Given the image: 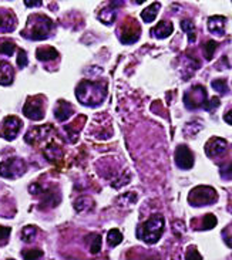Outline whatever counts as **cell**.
<instances>
[{"label": "cell", "mask_w": 232, "mask_h": 260, "mask_svg": "<svg viewBox=\"0 0 232 260\" xmlns=\"http://www.w3.org/2000/svg\"><path fill=\"white\" fill-rule=\"evenodd\" d=\"M24 4H26V6H40L42 1H26Z\"/></svg>", "instance_id": "obj_37"}, {"label": "cell", "mask_w": 232, "mask_h": 260, "mask_svg": "<svg viewBox=\"0 0 232 260\" xmlns=\"http://www.w3.org/2000/svg\"><path fill=\"white\" fill-rule=\"evenodd\" d=\"M219 174H221V177H222V178L232 179V161L231 162L227 163V165H224V166H221Z\"/></svg>", "instance_id": "obj_29"}, {"label": "cell", "mask_w": 232, "mask_h": 260, "mask_svg": "<svg viewBox=\"0 0 232 260\" xmlns=\"http://www.w3.org/2000/svg\"><path fill=\"white\" fill-rule=\"evenodd\" d=\"M216 47H218V43L214 41V40H210V41L205 43L204 51H205V59H207V60H211V59L214 57V53H215Z\"/></svg>", "instance_id": "obj_22"}, {"label": "cell", "mask_w": 232, "mask_h": 260, "mask_svg": "<svg viewBox=\"0 0 232 260\" xmlns=\"http://www.w3.org/2000/svg\"><path fill=\"white\" fill-rule=\"evenodd\" d=\"M21 125L23 124H21L20 118H17V117L10 115V117L4 118L1 125H0V137H3L7 141L15 140L17 134H19V131L21 130Z\"/></svg>", "instance_id": "obj_7"}, {"label": "cell", "mask_w": 232, "mask_h": 260, "mask_svg": "<svg viewBox=\"0 0 232 260\" xmlns=\"http://www.w3.org/2000/svg\"><path fill=\"white\" fill-rule=\"evenodd\" d=\"M42 256H43V252L39 250V249H30L27 252H23L24 260H40Z\"/></svg>", "instance_id": "obj_27"}, {"label": "cell", "mask_w": 232, "mask_h": 260, "mask_svg": "<svg viewBox=\"0 0 232 260\" xmlns=\"http://www.w3.org/2000/svg\"><path fill=\"white\" fill-rule=\"evenodd\" d=\"M34 235H36V228L33 226H27V228L23 229V239L24 240H27V242L33 240Z\"/></svg>", "instance_id": "obj_33"}, {"label": "cell", "mask_w": 232, "mask_h": 260, "mask_svg": "<svg viewBox=\"0 0 232 260\" xmlns=\"http://www.w3.org/2000/svg\"><path fill=\"white\" fill-rule=\"evenodd\" d=\"M172 30H174L172 23L164 20V21H160V23L151 30V34H154L157 39H167L168 36H171Z\"/></svg>", "instance_id": "obj_16"}, {"label": "cell", "mask_w": 232, "mask_h": 260, "mask_svg": "<svg viewBox=\"0 0 232 260\" xmlns=\"http://www.w3.org/2000/svg\"><path fill=\"white\" fill-rule=\"evenodd\" d=\"M225 149H227V141L222 140V138H218V137L211 138V140L207 142V145H205V152H207V155H210V157L219 155V154L225 152Z\"/></svg>", "instance_id": "obj_11"}, {"label": "cell", "mask_w": 232, "mask_h": 260, "mask_svg": "<svg viewBox=\"0 0 232 260\" xmlns=\"http://www.w3.org/2000/svg\"><path fill=\"white\" fill-rule=\"evenodd\" d=\"M116 16H117L116 10L111 9V7H107V9H104V10L100 12L99 19L104 23V24H113L114 20H116Z\"/></svg>", "instance_id": "obj_19"}, {"label": "cell", "mask_w": 232, "mask_h": 260, "mask_svg": "<svg viewBox=\"0 0 232 260\" xmlns=\"http://www.w3.org/2000/svg\"><path fill=\"white\" fill-rule=\"evenodd\" d=\"M16 27V17L12 12L0 9V33L12 32Z\"/></svg>", "instance_id": "obj_12"}, {"label": "cell", "mask_w": 232, "mask_h": 260, "mask_svg": "<svg viewBox=\"0 0 232 260\" xmlns=\"http://www.w3.org/2000/svg\"><path fill=\"white\" fill-rule=\"evenodd\" d=\"M9 233H10V229L1 228V226H0V243H3V242H6V240H7Z\"/></svg>", "instance_id": "obj_35"}, {"label": "cell", "mask_w": 232, "mask_h": 260, "mask_svg": "<svg viewBox=\"0 0 232 260\" xmlns=\"http://www.w3.org/2000/svg\"><path fill=\"white\" fill-rule=\"evenodd\" d=\"M224 120L228 122V124H231L232 125V110L228 113V114H225V117H224Z\"/></svg>", "instance_id": "obj_36"}, {"label": "cell", "mask_w": 232, "mask_h": 260, "mask_svg": "<svg viewBox=\"0 0 232 260\" xmlns=\"http://www.w3.org/2000/svg\"><path fill=\"white\" fill-rule=\"evenodd\" d=\"M53 27V21L47 16L33 15L27 21V27L23 33L24 37H30L32 40H44L50 36V30Z\"/></svg>", "instance_id": "obj_1"}, {"label": "cell", "mask_w": 232, "mask_h": 260, "mask_svg": "<svg viewBox=\"0 0 232 260\" xmlns=\"http://www.w3.org/2000/svg\"><path fill=\"white\" fill-rule=\"evenodd\" d=\"M13 67L6 61H0V85H10L13 82Z\"/></svg>", "instance_id": "obj_14"}, {"label": "cell", "mask_w": 232, "mask_h": 260, "mask_svg": "<svg viewBox=\"0 0 232 260\" xmlns=\"http://www.w3.org/2000/svg\"><path fill=\"white\" fill-rule=\"evenodd\" d=\"M140 39V27L133 21V19H130V21L123 27L121 32V41L124 44H131L134 41H137Z\"/></svg>", "instance_id": "obj_10"}, {"label": "cell", "mask_w": 232, "mask_h": 260, "mask_svg": "<svg viewBox=\"0 0 232 260\" xmlns=\"http://www.w3.org/2000/svg\"><path fill=\"white\" fill-rule=\"evenodd\" d=\"M23 114L26 115L27 118L34 120V121H39V120H43L44 117V104H43V100H40L39 97L29 98L23 107Z\"/></svg>", "instance_id": "obj_8"}, {"label": "cell", "mask_w": 232, "mask_h": 260, "mask_svg": "<svg viewBox=\"0 0 232 260\" xmlns=\"http://www.w3.org/2000/svg\"><path fill=\"white\" fill-rule=\"evenodd\" d=\"M212 88L218 91V93H221V94H227L228 93V85H227V80L225 79H219V80H214L212 81Z\"/></svg>", "instance_id": "obj_25"}, {"label": "cell", "mask_w": 232, "mask_h": 260, "mask_svg": "<svg viewBox=\"0 0 232 260\" xmlns=\"http://www.w3.org/2000/svg\"><path fill=\"white\" fill-rule=\"evenodd\" d=\"M175 163L181 169H191L194 165V155L187 145H178L175 151Z\"/></svg>", "instance_id": "obj_9"}, {"label": "cell", "mask_w": 232, "mask_h": 260, "mask_svg": "<svg viewBox=\"0 0 232 260\" xmlns=\"http://www.w3.org/2000/svg\"><path fill=\"white\" fill-rule=\"evenodd\" d=\"M76 96L79 101L85 105H96L105 97V88L100 87L99 84L90 81H83L76 90Z\"/></svg>", "instance_id": "obj_2"}, {"label": "cell", "mask_w": 232, "mask_h": 260, "mask_svg": "<svg viewBox=\"0 0 232 260\" xmlns=\"http://www.w3.org/2000/svg\"><path fill=\"white\" fill-rule=\"evenodd\" d=\"M164 225H166L164 218H163L160 213H157V215L151 216L147 222L143 223V226H141V233H140L138 238H141L144 242H147V243L149 244L157 243V242L160 240L161 235H163Z\"/></svg>", "instance_id": "obj_3"}, {"label": "cell", "mask_w": 232, "mask_h": 260, "mask_svg": "<svg viewBox=\"0 0 232 260\" xmlns=\"http://www.w3.org/2000/svg\"><path fill=\"white\" fill-rule=\"evenodd\" d=\"M219 104H221V100L214 97V98H211V100H208V101L205 102L204 108H205L207 111H214L216 107H219Z\"/></svg>", "instance_id": "obj_30"}, {"label": "cell", "mask_w": 232, "mask_h": 260, "mask_svg": "<svg viewBox=\"0 0 232 260\" xmlns=\"http://www.w3.org/2000/svg\"><path fill=\"white\" fill-rule=\"evenodd\" d=\"M36 57L40 61H49V60H56L59 57V51L53 47H40L36 51Z\"/></svg>", "instance_id": "obj_17"}, {"label": "cell", "mask_w": 232, "mask_h": 260, "mask_svg": "<svg viewBox=\"0 0 232 260\" xmlns=\"http://www.w3.org/2000/svg\"><path fill=\"white\" fill-rule=\"evenodd\" d=\"M17 65L19 68H23L27 65V54L24 53V50H19V54H17Z\"/></svg>", "instance_id": "obj_31"}, {"label": "cell", "mask_w": 232, "mask_h": 260, "mask_svg": "<svg viewBox=\"0 0 232 260\" xmlns=\"http://www.w3.org/2000/svg\"><path fill=\"white\" fill-rule=\"evenodd\" d=\"M117 202L120 203V205H133L137 202V195L135 194H124V195L118 196V199H117Z\"/></svg>", "instance_id": "obj_24"}, {"label": "cell", "mask_w": 232, "mask_h": 260, "mask_svg": "<svg viewBox=\"0 0 232 260\" xmlns=\"http://www.w3.org/2000/svg\"><path fill=\"white\" fill-rule=\"evenodd\" d=\"M216 198H218V195H216L214 188L201 185V186H197L191 191V194L188 196V202L192 206H205V205L214 203Z\"/></svg>", "instance_id": "obj_4"}, {"label": "cell", "mask_w": 232, "mask_h": 260, "mask_svg": "<svg viewBox=\"0 0 232 260\" xmlns=\"http://www.w3.org/2000/svg\"><path fill=\"white\" fill-rule=\"evenodd\" d=\"M73 111H74V108L70 102H67L64 100H60L57 102V107L54 108V115L59 121H66L73 115Z\"/></svg>", "instance_id": "obj_13"}, {"label": "cell", "mask_w": 232, "mask_h": 260, "mask_svg": "<svg viewBox=\"0 0 232 260\" xmlns=\"http://www.w3.org/2000/svg\"><path fill=\"white\" fill-rule=\"evenodd\" d=\"M185 260H202V258H201V255L198 253V250L192 246V247H190V250L187 252Z\"/></svg>", "instance_id": "obj_32"}, {"label": "cell", "mask_w": 232, "mask_h": 260, "mask_svg": "<svg viewBox=\"0 0 232 260\" xmlns=\"http://www.w3.org/2000/svg\"><path fill=\"white\" fill-rule=\"evenodd\" d=\"M216 225V218L212 213H208L204 216V220H202V229H212L215 228Z\"/></svg>", "instance_id": "obj_26"}, {"label": "cell", "mask_w": 232, "mask_h": 260, "mask_svg": "<svg viewBox=\"0 0 232 260\" xmlns=\"http://www.w3.org/2000/svg\"><path fill=\"white\" fill-rule=\"evenodd\" d=\"M158 10H160V3H158V1L152 3L151 6H148L147 9L143 10V13H141L143 20H144L146 23H151L152 20H155V17L158 15Z\"/></svg>", "instance_id": "obj_18"}, {"label": "cell", "mask_w": 232, "mask_h": 260, "mask_svg": "<svg viewBox=\"0 0 232 260\" xmlns=\"http://www.w3.org/2000/svg\"><path fill=\"white\" fill-rule=\"evenodd\" d=\"M181 29L188 34V40H190V43H194V41H195V37H197L194 23H192L191 20H183V21H181Z\"/></svg>", "instance_id": "obj_20"}, {"label": "cell", "mask_w": 232, "mask_h": 260, "mask_svg": "<svg viewBox=\"0 0 232 260\" xmlns=\"http://www.w3.org/2000/svg\"><path fill=\"white\" fill-rule=\"evenodd\" d=\"M24 171H26V165L21 160H19L16 157L6 160L0 165V175L4 177V178H17V177L23 175Z\"/></svg>", "instance_id": "obj_6"}, {"label": "cell", "mask_w": 232, "mask_h": 260, "mask_svg": "<svg viewBox=\"0 0 232 260\" xmlns=\"http://www.w3.org/2000/svg\"><path fill=\"white\" fill-rule=\"evenodd\" d=\"M16 49L15 43L12 40H6V41H0V53L3 54H7V56H12L13 51Z\"/></svg>", "instance_id": "obj_23"}, {"label": "cell", "mask_w": 232, "mask_h": 260, "mask_svg": "<svg viewBox=\"0 0 232 260\" xmlns=\"http://www.w3.org/2000/svg\"><path fill=\"white\" fill-rule=\"evenodd\" d=\"M208 101L207 98V90L202 85H195L190 91L185 93L184 96V104L190 110H195L198 107H204L205 102Z\"/></svg>", "instance_id": "obj_5"}, {"label": "cell", "mask_w": 232, "mask_h": 260, "mask_svg": "<svg viewBox=\"0 0 232 260\" xmlns=\"http://www.w3.org/2000/svg\"><path fill=\"white\" fill-rule=\"evenodd\" d=\"M208 30L215 36L225 34V17L212 16L208 20Z\"/></svg>", "instance_id": "obj_15"}, {"label": "cell", "mask_w": 232, "mask_h": 260, "mask_svg": "<svg viewBox=\"0 0 232 260\" xmlns=\"http://www.w3.org/2000/svg\"><path fill=\"white\" fill-rule=\"evenodd\" d=\"M93 236V242L90 244V252L93 255H97L101 249V236L100 235H91Z\"/></svg>", "instance_id": "obj_28"}, {"label": "cell", "mask_w": 232, "mask_h": 260, "mask_svg": "<svg viewBox=\"0 0 232 260\" xmlns=\"http://www.w3.org/2000/svg\"><path fill=\"white\" fill-rule=\"evenodd\" d=\"M224 239H225L227 244L232 247V226L231 228H227L224 230Z\"/></svg>", "instance_id": "obj_34"}, {"label": "cell", "mask_w": 232, "mask_h": 260, "mask_svg": "<svg viewBox=\"0 0 232 260\" xmlns=\"http://www.w3.org/2000/svg\"><path fill=\"white\" fill-rule=\"evenodd\" d=\"M107 242L108 244L111 246V247H114L118 243H121L123 242V235H121V232L118 230V229H111L110 232H108V235H107Z\"/></svg>", "instance_id": "obj_21"}]
</instances>
